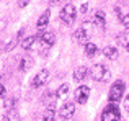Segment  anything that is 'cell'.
Segmentation results:
<instances>
[{"mask_svg":"<svg viewBox=\"0 0 129 121\" xmlns=\"http://www.w3.org/2000/svg\"><path fill=\"white\" fill-rule=\"evenodd\" d=\"M90 77L96 82H106V80H110V70L103 64H95L90 69Z\"/></svg>","mask_w":129,"mask_h":121,"instance_id":"cell-1","label":"cell"},{"mask_svg":"<svg viewBox=\"0 0 129 121\" xmlns=\"http://www.w3.org/2000/svg\"><path fill=\"white\" fill-rule=\"evenodd\" d=\"M119 119H121V113L116 103H110L101 113V121H119Z\"/></svg>","mask_w":129,"mask_h":121,"instance_id":"cell-2","label":"cell"},{"mask_svg":"<svg viewBox=\"0 0 129 121\" xmlns=\"http://www.w3.org/2000/svg\"><path fill=\"white\" fill-rule=\"evenodd\" d=\"M75 16H77V8L72 5V3H67V5L64 7L62 10H60L59 18L62 20L66 25H69V23H72L74 20H75Z\"/></svg>","mask_w":129,"mask_h":121,"instance_id":"cell-3","label":"cell"},{"mask_svg":"<svg viewBox=\"0 0 129 121\" xmlns=\"http://www.w3.org/2000/svg\"><path fill=\"white\" fill-rule=\"evenodd\" d=\"M123 93H124V83L121 82V80H118V82L113 83V87H111V90H110V102L111 103L119 102V100L123 98Z\"/></svg>","mask_w":129,"mask_h":121,"instance_id":"cell-4","label":"cell"},{"mask_svg":"<svg viewBox=\"0 0 129 121\" xmlns=\"http://www.w3.org/2000/svg\"><path fill=\"white\" fill-rule=\"evenodd\" d=\"M39 41H41V48H43L41 54H46V51H49V49L52 48V44L56 43V35H54L52 31H46Z\"/></svg>","mask_w":129,"mask_h":121,"instance_id":"cell-5","label":"cell"},{"mask_svg":"<svg viewBox=\"0 0 129 121\" xmlns=\"http://www.w3.org/2000/svg\"><path fill=\"white\" fill-rule=\"evenodd\" d=\"M47 79H49V70H46V69L39 70L35 75V79L31 80V87L33 88H39V87H43L44 83L47 82Z\"/></svg>","mask_w":129,"mask_h":121,"instance_id":"cell-6","label":"cell"},{"mask_svg":"<svg viewBox=\"0 0 129 121\" xmlns=\"http://www.w3.org/2000/svg\"><path fill=\"white\" fill-rule=\"evenodd\" d=\"M74 113H75V103H72V102L64 103V105L60 106V110H59L60 119H70L74 116Z\"/></svg>","mask_w":129,"mask_h":121,"instance_id":"cell-7","label":"cell"},{"mask_svg":"<svg viewBox=\"0 0 129 121\" xmlns=\"http://www.w3.org/2000/svg\"><path fill=\"white\" fill-rule=\"evenodd\" d=\"M88 97H90V88H88V87L82 85L75 90V102L79 103V105H85L88 102Z\"/></svg>","mask_w":129,"mask_h":121,"instance_id":"cell-8","label":"cell"},{"mask_svg":"<svg viewBox=\"0 0 129 121\" xmlns=\"http://www.w3.org/2000/svg\"><path fill=\"white\" fill-rule=\"evenodd\" d=\"M87 75H90V69H87L85 66H82V67H79V69L74 72V80L82 82L83 79H87Z\"/></svg>","mask_w":129,"mask_h":121,"instance_id":"cell-9","label":"cell"},{"mask_svg":"<svg viewBox=\"0 0 129 121\" xmlns=\"http://www.w3.org/2000/svg\"><path fill=\"white\" fill-rule=\"evenodd\" d=\"M93 25L98 28H105V12L103 10H96L93 16Z\"/></svg>","mask_w":129,"mask_h":121,"instance_id":"cell-10","label":"cell"},{"mask_svg":"<svg viewBox=\"0 0 129 121\" xmlns=\"http://www.w3.org/2000/svg\"><path fill=\"white\" fill-rule=\"evenodd\" d=\"M103 54L106 56L110 60H116L119 57V52H118L116 48H113V46H106V48H103Z\"/></svg>","mask_w":129,"mask_h":121,"instance_id":"cell-11","label":"cell"},{"mask_svg":"<svg viewBox=\"0 0 129 121\" xmlns=\"http://www.w3.org/2000/svg\"><path fill=\"white\" fill-rule=\"evenodd\" d=\"M74 38H75L79 43H82V44H87V43H88V33H87V29L85 28H79L75 31V35H74Z\"/></svg>","mask_w":129,"mask_h":121,"instance_id":"cell-12","label":"cell"},{"mask_svg":"<svg viewBox=\"0 0 129 121\" xmlns=\"http://www.w3.org/2000/svg\"><path fill=\"white\" fill-rule=\"evenodd\" d=\"M54 119H56V108H54V103H51L44 111L43 121H54Z\"/></svg>","mask_w":129,"mask_h":121,"instance_id":"cell-13","label":"cell"},{"mask_svg":"<svg viewBox=\"0 0 129 121\" xmlns=\"http://www.w3.org/2000/svg\"><path fill=\"white\" fill-rule=\"evenodd\" d=\"M49 18H51V12H49V10H46V12L39 16V20L36 21V26H38V28H44V26L49 23Z\"/></svg>","mask_w":129,"mask_h":121,"instance_id":"cell-14","label":"cell"},{"mask_svg":"<svg viewBox=\"0 0 129 121\" xmlns=\"http://www.w3.org/2000/svg\"><path fill=\"white\" fill-rule=\"evenodd\" d=\"M85 54L87 57H93V56L98 54V46L93 44V43H87L85 44Z\"/></svg>","mask_w":129,"mask_h":121,"instance_id":"cell-15","label":"cell"},{"mask_svg":"<svg viewBox=\"0 0 129 121\" xmlns=\"http://www.w3.org/2000/svg\"><path fill=\"white\" fill-rule=\"evenodd\" d=\"M31 66H33V59L29 57V56H25V57L21 59V62H20V70H21V72H26Z\"/></svg>","mask_w":129,"mask_h":121,"instance_id":"cell-16","label":"cell"},{"mask_svg":"<svg viewBox=\"0 0 129 121\" xmlns=\"http://www.w3.org/2000/svg\"><path fill=\"white\" fill-rule=\"evenodd\" d=\"M69 90H70L69 83H62V85L57 88V92H56V98H64V97L69 93Z\"/></svg>","mask_w":129,"mask_h":121,"instance_id":"cell-17","label":"cell"},{"mask_svg":"<svg viewBox=\"0 0 129 121\" xmlns=\"http://www.w3.org/2000/svg\"><path fill=\"white\" fill-rule=\"evenodd\" d=\"M36 39H38L36 36H28V38H25V39L21 41V48L26 49V51H28V49H31V46L36 43Z\"/></svg>","mask_w":129,"mask_h":121,"instance_id":"cell-18","label":"cell"},{"mask_svg":"<svg viewBox=\"0 0 129 121\" xmlns=\"http://www.w3.org/2000/svg\"><path fill=\"white\" fill-rule=\"evenodd\" d=\"M3 106H5V110H8V111H15L16 98H7L5 102H3Z\"/></svg>","mask_w":129,"mask_h":121,"instance_id":"cell-19","label":"cell"},{"mask_svg":"<svg viewBox=\"0 0 129 121\" xmlns=\"http://www.w3.org/2000/svg\"><path fill=\"white\" fill-rule=\"evenodd\" d=\"M118 43L126 48L127 43H129V35H127V33H119V35H118Z\"/></svg>","mask_w":129,"mask_h":121,"instance_id":"cell-20","label":"cell"},{"mask_svg":"<svg viewBox=\"0 0 129 121\" xmlns=\"http://www.w3.org/2000/svg\"><path fill=\"white\" fill-rule=\"evenodd\" d=\"M16 43H18L16 39H8V41H7L5 44H3V48H2V49H3L5 52H8V51H12V49L15 48V44H16Z\"/></svg>","mask_w":129,"mask_h":121,"instance_id":"cell-21","label":"cell"},{"mask_svg":"<svg viewBox=\"0 0 129 121\" xmlns=\"http://www.w3.org/2000/svg\"><path fill=\"white\" fill-rule=\"evenodd\" d=\"M119 21L126 29H129V13H123V15L119 16Z\"/></svg>","mask_w":129,"mask_h":121,"instance_id":"cell-22","label":"cell"},{"mask_svg":"<svg viewBox=\"0 0 129 121\" xmlns=\"http://www.w3.org/2000/svg\"><path fill=\"white\" fill-rule=\"evenodd\" d=\"M52 97H56V93H52V92L44 93V95H43V102H44V103H54Z\"/></svg>","mask_w":129,"mask_h":121,"instance_id":"cell-23","label":"cell"},{"mask_svg":"<svg viewBox=\"0 0 129 121\" xmlns=\"http://www.w3.org/2000/svg\"><path fill=\"white\" fill-rule=\"evenodd\" d=\"M23 39H25V29H20V31H18V36H16V41L21 43Z\"/></svg>","mask_w":129,"mask_h":121,"instance_id":"cell-24","label":"cell"},{"mask_svg":"<svg viewBox=\"0 0 129 121\" xmlns=\"http://www.w3.org/2000/svg\"><path fill=\"white\" fill-rule=\"evenodd\" d=\"M29 2H31V0H18V7L20 8H25V7L29 5Z\"/></svg>","mask_w":129,"mask_h":121,"instance_id":"cell-25","label":"cell"},{"mask_svg":"<svg viewBox=\"0 0 129 121\" xmlns=\"http://www.w3.org/2000/svg\"><path fill=\"white\" fill-rule=\"evenodd\" d=\"M80 12H82V13L88 12V5H87V3H82V5H80Z\"/></svg>","mask_w":129,"mask_h":121,"instance_id":"cell-26","label":"cell"},{"mask_svg":"<svg viewBox=\"0 0 129 121\" xmlns=\"http://www.w3.org/2000/svg\"><path fill=\"white\" fill-rule=\"evenodd\" d=\"M124 108H126L127 111H129V95L126 97V100H124Z\"/></svg>","mask_w":129,"mask_h":121,"instance_id":"cell-27","label":"cell"},{"mask_svg":"<svg viewBox=\"0 0 129 121\" xmlns=\"http://www.w3.org/2000/svg\"><path fill=\"white\" fill-rule=\"evenodd\" d=\"M5 95V87H3V83H0V97Z\"/></svg>","mask_w":129,"mask_h":121,"instance_id":"cell-28","label":"cell"},{"mask_svg":"<svg viewBox=\"0 0 129 121\" xmlns=\"http://www.w3.org/2000/svg\"><path fill=\"white\" fill-rule=\"evenodd\" d=\"M57 2H60V0H49V3H51V5H56Z\"/></svg>","mask_w":129,"mask_h":121,"instance_id":"cell-29","label":"cell"},{"mask_svg":"<svg viewBox=\"0 0 129 121\" xmlns=\"http://www.w3.org/2000/svg\"><path fill=\"white\" fill-rule=\"evenodd\" d=\"M3 28H5V23H3L2 20H0V29H3Z\"/></svg>","mask_w":129,"mask_h":121,"instance_id":"cell-30","label":"cell"},{"mask_svg":"<svg viewBox=\"0 0 129 121\" xmlns=\"http://www.w3.org/2000/svg\"><path fill=\"white\" fill-rule=\"evenodd\" d=\"M126 51L129 52V43H127V46H126Z\"/></svg>","mask_w":129,"mask_h":121,"instance_id":"cell-31","label":"cell"}]
</instances>
